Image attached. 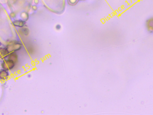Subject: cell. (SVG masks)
Listing matches in <instances>:
<instances>
[{"label": "cell", "instance_id": "1", "mask_svg": "<svg viewBox=\"0 0 153 115\" xmlns=\"http://www.w3.org/2000/svg\"><path fill=\"white\" fill-rule=\"evenodd\" d=\"M22 45L20 42L17 41H12L7 45V48L9 53L14 52L17 51H20L22 48Z\"/></svg>", "mask_w": 153, "mask_h": 115}, {"label": "cell", "instance_id": "2", "mask_svg": "<svg viewBox=\"0 0 153 115\" xmlns=\"http://www.w3.org/2000/svg\"><path fill=\"white\" fill-rule=\"evenodd\" d=\"M15 62L11 59H4L2 63H1V67L2 69H5L7 71H9L12 70L15 65Z\"/></svg>", "mask_w": 153, "mask_h": 115}, {"label": "cell", "instance_id": "3", "mask_svg": "<svg viewBox=\"0 0 153 115\" xmlns=\"http://www.w3.org/2000/svg\"><path fill=\"white\" fill-rule=\"evenodd\" d=\"M9 53H10L7 47H0V59H6Z\"/></svg>", "mask_w": 153, "mask_h": 115}, {"label": "cell", "instance_id": "4", "mask_svg": "<svg viewBox=\"0 0 153 115\" xmlns=\"http://www.w3.org/2000/svg\"><path fill=\"white\" fill-rule=\"evenodd\" d=\"M9 76V73L8 71L3 69L0 70V80H6L7 79Z\"/></svg>", "mask_w": 153, "mask_h": 115}, {"label": "cell", "instance_id": "5", "mask_svg": "<svg viewBox=\"0 0 153 115\" xmlns=\"http://www.w3.org/2000/svg\"><path fill=\"white\" fill-rule=\"evenodd\" d=\"M26 23V21L22 20H16L12 22V24L14 26L20 27V28H22L24 27Z\"/></svg>", "mask_w": 153, "mask_h": 115}, {"label": "cell", "instance_id": "6", "mask_svg": "<svg viewBox=\"0 0 153 115\" xmlns=\"http://www.w3.org/2000/svg\"><path fill=\"white\" fill-rule=\"evenodd\" d=\"M147 29L150 32H153V18L149 19L146 23Z\"/></svg>", "mask_w": 153, "mask_h": 115}, {"label": "cell", "instance_id": "7", "mask_svg": "<svg viewBox=\"0 0 153 115\" xmlns=\"http://www.w3.org/2000/svg\"><path fill=\"white\" fill-rule=\"evenodd\" d=\"M7 59L13 60L16 63L17 61V56L15 52H14L10 53Z\"/></svg>", "mask_w": 153, "mask_h": 115}, {"label": "cell", "instance_id": "8", "mask_svg": "<svg viewBox=\"0 0 153 115\" xmlns=\"http://www.w3.org/2000/svg\"><path fill=\"white\" fill-rule=\"evenodd\" d=\"M79 0H68V3L71 6H74L78 3Z\"/></svg>", "mask_w": 153, "mask_h": 115}, {"label": "cell", "instance_id": "9", "mask_svg": "<svg viewBox=\"0 0 153 115\" xmlns=\"http://www.w3.org/2000/svg\"><path fill=\"white\" fill-rule=\"evenodd\" d=\"M61 26H60V25H59V24L57 25V26H56V29H57V30H60V29H61Z\"/></svg>", "mask_w": 153, "mask_h": 115}, {"label": "cell", "instance_id": "10", "mask_svg": "<svg viewBox=\"0 0 153 115\" xmlns=\"http://www.w3.org/2000/svg\"><path fill=\"white\" fill-rule=\"evenodd\" d=\"M1 45H2V43H1V42H0V47H1Z\"/></svg>", "mask_w": 153, "mask_h": 115}, {"label": "cell", "instance_id": "11", "mask_svg": "<svg viewBox=\"0 0 153 115\" xmlns=\"http://www.w3.org/2000/svg\"><path fill=\"white\" fill-rule=\"evenodd\" d=\"M81 1H84V0H81Z\"/></svg>", "mask_w": 153, "mask_h": 115}]
</instances>
